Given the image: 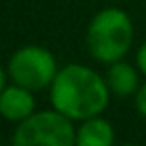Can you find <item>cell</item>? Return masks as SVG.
Returning a JSON list of instances; mask_svg holds the SVG:
<instances>
[{
    "label": "cell",
    "instance_id": "1",
    "mask_svg": "<svg viewBox=\"0 0 146 146\" xmlns=\"http://www.w3.org/2000/svg\"><path fill=\"white\" fill-rule=\"evenodd\" d=\"M110 88L104 76L84 64H66L50 84L52 108L74 122L98 116L108 108Z\"/></svg>",
    "mask_w": 146,
    "mask_h": 146
},
{
    "label": "cell",
    "instance_id": "2",
    "mask_svg": "<svg viewBox=\"0 0 146 146\" xmlns=\"http://www.w3.org/2000/svg\"><path fill=\"white\" fill-rule=\"evenodd\" d=\"M134 42V24L128 12L116 6L102 8L86 28V48L100 64L122 60Z\"/></svg>",
    "mask_w": 146,
    "mask_h": 146
},
{
    "label": "cell",
    "instance_id": "3",
    "mask_svg": "<svg viewBox=\"0 0 146 146\" xmlns=\"http://www.w3.org/2000/svg\"><path fill=\"white\" fill-rule=\"evenodd\" d=\"M16 146H72L76 144L74 120L52 110H34L26 120L16 124L12 134Z\"/></svg>",
    "mask_w": 146,
    "mask_h": 146
},
{
    "label": "cell",
    "instance_id": "4",
    "mask_svg": "<svg viewBox=\"0 0 146 146\" xmlns=\"http://www.w3.org/2000/svg\"><path fill=\"white\" fill-rule=\"evenodd\" d=\"M58 62L56 56L38 44H28L18 48L6 66V72L12 82L30 88L32 92L50 88L52 80L58 74Z\"/></svg>",
    "mask_w": 146,
    "mask_h": 146
},
{
    "label": "cell",
    "instance_id": "5",
    "mask_svg": "<svg viewBox=\"0 0 146 146\" xmlns=\"http://www.w3.org/2000/svg\"><path fill=\"white\" fill-rule=\"evenodd\" d=\"M36 110V100L30 88L16 82L6 84L0 92V116L6 122L20 124Z\"/></svg>",
    "mask_w": 146,
    "mask_h": 146
},
{
    "label": "cell",
    "instance_id": "6",
    "mask_svg": "<svg viewBox=\"0 0 146 146\" xmlns=\"http://www.w3.org/2000/svg\"><path fill=\"white\" fill-rule=\"evenodd\" d=\"M104 78L108 82L110 92L118 98L134 96L136 90L140 88V70L124 60H116V62L108 64Z\"/></svg>",
    "mask_w": 146,
    "mask_h": 146
},
{
    "label": "cell",
    "instance_id": "7",
    "mask_svg": "<svg viewBox=\"0 0 146 146\" xmlns=\"http://www.w3.org/2000/svg\"><path fill=\"white\" fill-rule=\"evenodd\" d=\"M114 126L98 116L86 118L80 122V126L76 128V144L78 146H110L114 144Z\"/></svg>",
    "mask_w": 146,
    "mask_h": 146
},
{
    "label": "cell",
    "instance_id": "8",
    "mask_svg": "<svg viewBox=\"0 0 146 146\" xmlns=\"http://www.w3.org/2000/svg\"><path fill=\"white\" fill-rule=\"evenodd\" d=\"M134 104H136V110L142 118H146V82L140 84V88L136 90L134 94Z\"/></svg>",
    "mask_w": 146,
    "mask_h": 146
},
{
    "label": "cell",
    "instance_id": "9",
    "mask_svg": "<svg viewBox=\"0 0 146 146\" xmlns=\"http://www.w3.org/2000/svg\"><path fill=\"white\" fill-rule=\"evenodd\" d=\"M136 68L140 70V74L146 76V42L140 44V48L136 50Z\"/></svg>",
    "mask_w": 146,
    "mask_h": 146
},
{
    "label": "cell",
    "instance_id": "10",
    "mask_svg": "<svg viewBox=\"0 0 146 146\" xmlns=\"http://www.w3.org/2000/svg\"><path fill=\"white\" fill-rule=\"evenodd\" d=\"M6 76H8V72L2 68V64H0V92H2V88L6 86Z\"/></svg>",
    "mask_w": 146,
    "mask_h": 146
}]
</instances>
